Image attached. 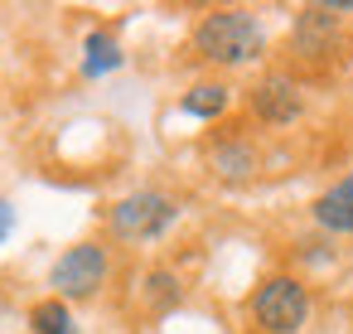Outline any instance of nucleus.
<instances>
[{"label": "nucleus", "mask_w": 353, "mask_h": 334, "mask_svg": "<svg viewBox=\"0 0 353 334\" xmlns=\"http://www.w3.org/2000/svg\"><path fill=\"white\" fill-rule=\"evenodd\" d=\"M194 54L203 63H213V68H242V63H256L266 54V30L242 6L208 10L194 25Z\"/></svg>", "instance_id": "obj_1"}, {"label": "nucleus", "mask_w": 353, "mask_h": 334, "mask_svg": "<svg viewBox=\"0 0 353 334\" xmlns=\"http://www.w3.org/2000/svg\"><path fill=\"white\" fill-rule=\"evenodd\" d=\"M247 310H252V324L261 334H300L310 320V286L290 271H276L252 291Z\"/></svg>", "instance_id": "obj_2"}, {"label": "nucleus", "mask_w": 353, "mask_h": 334, "mask_svg": "<svg viewBox=\"0 0 353 334\" xmlns=\"http://www.w3.org/2000/svg\"><path fill=\"white\" fill-rule=\"evenodd\" d=\"M174 218H179V204L165 189H136V194L112 204L107 228L121 242H155V237H165L174 228Z\"/></svg>", "instance_id": "obj_3"}, {"label": "nucleus", "mask_w": 353, "mask_h": 334, "mask_svg": "<svg viewBox=\"0 0 353 334\" xmlns=\"http://www.w3.org/2000/svg\"><path fill=\"white\" fill-rule=\"evenodd\" d=\"M112 276V252L102 242H73L54 266H49V286H54V300L73 305V300H92Z\"/></svg>", "instance_id": "obj_4"}, {"label": "nucleus", "mask_w": 353, "mask_h": 334, "mask_svg": "<svg viewBox=\"0 0 353 334\" xmlns=\"http://www.w3.org/2000/svg\"><path fill=\"white\" fill-rule=\"evenodd\" d=\"M247 102H252V117H256L261 126H290V121L305 117V92H300V83H295L290 73H266V78H256V88L247 92Z\"/></svg>", "instance_id": "obj_5"}, {"label": "nucleus", "mask_w": 353, "mask_h": 334, "mask_svg": "<svg viewBox=\"0 0 353 334\" xmlns=\"http://www.w3.org/2000/svg\"><path fill=\"white\" fill-rule=\"evenodd\" d=\"M208 170H213L223 184H247V179L261 170V150L252 146V136H223V141H213V150H208Z\"/></svg>", "instance_id": "obj_6"}, {"label": "nucleus", "mask_w": 353, "mask_h": 334, "mask_svg": "<svg viewBox=\"0 0 353 334\" xmlns=\"http://www.w3.org/2000/svg\"><path fill=\"white\" fill-rule=\"evenodd\" d=\"M310 218H314L324 233H339V237L353 233V170H348L343 179H334V184L310 204Z\"/></svg>", "instance_id": "obj_7"}, {"label": "nucleus", "mask_w": 353, "mask_h": 334, "mask_svg": "<svg viewBox=\"0 0 353 334\" xmlns=\"http://www.w3.org/2000/svg\"><path fill=\"white\" fill-rule=\"evenodd\" d=\"M126 63V49L112 30H92L83 39V78H112Z\"/></svg>", "instance_id": "obj_8"}, {"label": "nucleus", "mask_w": 353, "mask_h": 334, "mask_svg": "<svg viewBox=\"0 0 353 334\" xmlns=\"http://www.w3.org/2000/svg\"><path fill=\"white\" fill-rule=\"evenodd\" d=\"M179 107H184V117H194V121H218V117L232 107V88H228V83H194V88L179 97Z\"/></svg>", "instance_id": "obj_9"}, {"label": "nucleus", "mask_w": 353, "mask_h": 334, "mask_svg": "<svg viewBox=\"0 0 353 334\" xmlns=\"http://www.w3.org/2000/svg\"><path fill=\"white\" fill-rule=\"evenodd\" d=\"M145 300H150V310L155 315H165V310H174L179 300H184V286H179V276L174 271H165V266H155V271H145Z\"/></svg>", "instance_id": "obj_10"}, {"label": "nucleus", "mask_w": 353, "mask_h": 334, "mask_svg": "<svg viewBox=\"0 0 353 334\" xmlns=\"http://www.w3.org/2000/svg\"><path fill=\"white\" fill-rule=\"evenodd\" d=\"M30 329L34 334H78V324H73V310L63 305V300H39V305H30Z\"/></svg>", "instance_id": "obj_11"}, {"label": "nucleus", "mask_w": 353, "mask_h": 334, "mask_svg": "<svg viewBox=\"0 0 353 334\" xmlns=\"http://www.w3.org/2000/svg\"><path fill=\"white\" fill-rule=\"evenodd\" d=\"M15 218H20V213H15V204H10V199H0V242L15 233Z\"/></svg>", "instance_id": "obj_12"}]
</instances>
